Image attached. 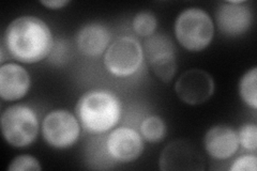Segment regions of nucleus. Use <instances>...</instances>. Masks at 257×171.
I'll use <instances>...</instances> for the list:
<instances>
[{"label":"nucleus","instance_id":"8","mask_svg":"<svg viewBox=\"0 0 257 171\" xmlns=\"http://www.w3.org/2000/svg\"><path fill=\"white\" fill-rule=\"evenodd\" d=\"M175 91L179 99L188 105L204 104L214 92V81L208 72L191 69L180 75L175 85Z\"/></svg>","mask_w":257,"mask_h":171},{"label":"nucleus","instance_id":"2","mask_svg":"<svg viewBox=\"0 0 257 171\" xmlns=\"http://www.w3.org/2000/svg\"><path fill=\"white\" fill-rule=\"evenodd\" d=\"M75 111L87 132L102 134L118 123L121 116V104L108 90H91L80 96Z\"/></svg>","mask_w":257,"mask_h":171},{"label":"nucleus","instance_id":"17","mask_svg":"<svg viewBox=\"0 0 257 171\" xmlns=\"http://www.w3.org/2000/svg\"><path fill=\"white\" fill-rule=\"evenodd\" d=\"M157 19L150 12H140L133 20V29L142 37H151L157 29Z\"/></svg>","mask_w":257,"mask_h":171},{"label":"nucleus","instance_id":"5","mask_svg":"<svg viewBox=\"0 0 257 171\" xmlns=\"http://www.w3.org/2000/svg\"><path fill=\"white\" fill-rule=\"evenodd\" d=\"M144 51L138 40L122 37L108 46L104 55V66L118 77L131 76L142 67Z\"/></svg>","mask_w":257,"mask_h":171},{"label":"nucleus","instance_id":"7","mask_svg":"<svg viewBox=\"0 0 257 171\" xmlns=\"http://www.w3.org/2000/svg\"><path fill=\"white\" fill-rule=\"evenodd\" d=\"M146 56L151 71L162 83L168 84L177 71L173 41L164 35L151 36L145 42Z\"/></svg>","mask_w":257,"mask_h":171},{"label":"nucleus","instance_id":"9","mask_svg":"<svg viewBox=\"0 0 257 171\" xmlns=\"http://www.w3.org/2000/svg\"><path fill=\"white\" fill-rule=\"evenodd\" d=\"M205 160L196 146L188 140H175L161 153L160 169L171 170H204Z\"/></svg>","mask_w":257,"mask_h":171},{"label":"nucleus","instance_id":"11","mask_svg":"<svg viewBox=\"0 0 257 171\" xmlns=\"http://www.w3.org/2000/svg\"><path fill=\"white\" fill-rule=\"evenodd\" d=\"M245 2H227L216 11V23L225 35L236 37L244 34L251 27L253 14Z\"/></svg>","mask_w":257,"mask_h":171},{"label":"nucleus","instance_id":"13","mask_svg":"<svg viewBox=\"0 0 257 171\" xmlns=\"http://www.w3.org/2000/svg\"><path fill=\"white\" fill-rule=\"evenodd\" d=\"M204 145L209 155L216 159H227L239 149L238 134L227 125H215L206 133Z\"/></svg>","mask_w":257,"mask_h":171},{"label":"nucleus","instance_id":"6","mask_svg":"<svg viewBox=\"0 0 257 171\" xmlns=\"http://www.w3.org/2000/svg\"><path fill=\"white\" fill-rule=\"evenodd\" d=\"M80 127L76 117L68 110L57 109L47 113L42 123L44 140L55 149H68L79 137Z\"/></svg>","mask_w":257,"mask_h":171},{"label":"nucleus","instance_id":"12","mask_svg":"<svg viewBox=\"0 0 257 171\" xmlns=\"http://www.w3.org/2000/svg\"><path fill=\"white\" fill-rule=\"evenodd\" d=\"M29 73L16 63L3 64L0 68V96L8 102L23 99L30 89Z\"/></svg>","mask_w":257,"mask_h":171},{"label":"nucleus","instance_id":"18","mask_svg":"<svg viewBox=\"0 0 257 171\" xmlns=\"http://www.w3.org/2000/svg\"><path fill=\"white\" fill-rule=\"evenodd\" d=\"M239 144L248 151L257 149V126L253 123H246L239 128Z\"/></svg>","mask_w":257,"mask_h":171},{"label":"nucleus","instance_id":"4","mask_svg":"<svg viewBox=\"0 0 257 171\" xmlns=\"http://www.w3.org/2000/svg\"><path fill=\"white\" fill-rule=\"evenodd\" d=\"M2 131L6 141L15 148H25L37 139L39 120L26 105H13L2 115Z\"/></svg>","mask_w":257,"mask_h":171},{"label":"nucleus","instance_id":"15","mask_svg":"<svg viewBox=\"0 0 257 171\" xmlns=\"http://www.w3.org/2000/svg\"><path fill=\"white\" fill-rule=\"evenodd\" d=\"M239 93L243 102L254 110L257 108V68L245 72L239 84Z\"/></svg>","mask_w":257,"mask_h":171},{"label":"nucleus","instance_id":"10","mask_svg":"<svg viewBox=\"0 0 257 171\" xmlns=\"http://www.w3.org/2000/svg\"><path fill=\"white\" fill-rule=\"evenodd\" d=\"M107 153L120 162L138 159L144 151L141 135L128 127H119L112 131L106 140Z\"/></svg>","mask_w":257,"mask_h":171},{"label":"nucleus","instance_id":"14","mask_svg":"<svg viewBox=\"0 0 257 171\" xmlns=\"http://www.w3.org/2000/svg\"><path fill=\"white\" fill-rule=\"evenodd\" d=\"M109 41V30L99 23L87 24L79 29L76 36L79 52L88 57H99L106 52Z\"/></svg>","mask_w":257,"mask_h":171},{"label":"nucleus","instance_id":"16","mask_svg":"<svg viewBox=\"0 0 257 171\" xmlns=\"http://www.w3.org/2000/svg\"><path fill=\"white\" fill-rule=\"evenodd\" d=\"M166 124L162 118L150 116L145 119L141 124V133L143 138L150 143L162 141L166 135Z\"/></svg>","mask_w":257,"mask_h":171},{"label":"nucleus","instance_id":"1","mask_svg":"<svg viewBox=\"0 0 257 171\" xmlns=\"http://www.w3.org/2000/svg\"><path fill=\"white\" fill-rule=\"evenodd\" d=\"M8 53L23 63H37L51 53L53 36L47 24L36 16L26 15L12 21L5 32Z\"/></svg>","mask_w":257,"mask_h":171},{"label":"nucleus","instance_id":"3","mask_svg":"<svg viewBox=\"0 0 257 171\" xmlns=\"http://www.w3.org/2000/svg\"><path fill=\"white\" fill-rule=\"evenodd\" d=\"M214 35L213 22L206 11L189 8L175 22V36L182 47L190 52H200L211 43Z\"/></svg>","mask_w":257,"mask_h":171},{"label":"nucleus","instance_id":"19","mask_svg":"<svg viewBox=\"0 0 257 171\" xmlns=\"http://www.w3.org/2000/svg\"><path fill=\"white\" fill-rule=\"evenodd\" d=\"M41 169L39 160L30 155L16 156L8 167V170L10 171H40Z\"/></svg>","mask_w":257,"mask_h":171},{"label":"nucleus","instance_id":"21","mask_svg":"<svg viewBox=\"0 0 257 171\" xmlns=\"http://www.w3.org/2000/svg\"><path fill=\"white\" fill-rule=\"evenodd\" d=\"M40 4L46 7L47 9L58 10V9H62V8L69 5L70 2L69 0H41Z\"/></svg>","mask_w":257,"mask_h":171},{"label":"nucleus","instance_id":"20","mask_svg":"<svg viewBox=\"0 0 257 171\" xmlns=\"http://www.w3.org/2000/svg\"><path fill=\"white\" fill-rule=\"evenodd\" d=\"M257 157L255 155H244L238 157L230 166V171H256Z\"/></svg>","mask_w":257,"mask_h":171}]
</instances>
